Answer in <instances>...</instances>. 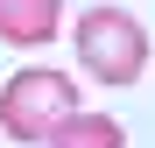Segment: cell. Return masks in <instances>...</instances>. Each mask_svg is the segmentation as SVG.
I'll return each mask as SVG.
<instances>
[{"label":"cell","instance_id":"1","mask_svg":"<svg viewBox=\"0 0 155 148\" xmlns=\"http://www.w3.org/2000/svg\"><path fill=\"white\" fill-rule=\"evenodd\" d=\"M78 64L99 85H134L148 71V28L127 7H85L78 14Z\"/></svg>","mask_w":155,"mask_h":148},{"label":"cell","instance_id":"2","mask_svg":"<svg viewBox=\"0 0 155 148\" xmlns=\"http://www.w3.org/2000/svg\"><path fill=\"white\" fill-rule=\"evenodd\" d=\"M64 113H78V85L49 64H28L0 85V134L7 141H42Z\"/></svg>","mask_w":155,"mask_h":148},{"label":"cell","instance_id":"3","mask_svg":"<svg viewBox=\"0 0 155 148\" xmlns=\"http://www.w3.org/2000/svg\"><path fill=\"white\" fill-rule=\"evenodd\" d=\"M57 28H64V0H0V42L42 49Z\"/></svg>","mask_w":155,"mask_h":148},{"label":"cell","instance_id":"4","mask_svg":"<svg viewBox=\"0 0 155 148\" xmlns=\"http://www.w3.org/2000/svg\"><path fill=\"white\" fill-rule=\"evenodd\" d=\"M42 141L49 148H127V127H120L113 113H64Z\"/></svg>","mask_w":155,"mask_h":148}]
</instances>
